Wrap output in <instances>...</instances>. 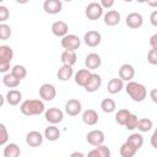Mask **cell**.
I'll return each instance as SVG.
<instances>
[{"instance_id": "1", "label": "cell", "mask_w": 157, "mask_h": 157, "mask_svg": "<svg viewBox=\"0 0 157 157\" xmlns=\"http://www.w3.org/2000/svg\"><path fill=\"white\" fill-rule=\"evenodd\" d=\"M20 109L25 115H38L44 112V103L39 99H27L21 104Z\"/></svg>"}, {"instance_id": "2", "label": "cell", "mask_w": 157, "mask_h": 157, "mask_svg": "<svg viewBox=\"0 0 157 157\" xmlns=\"http://www.w3.org/2000/svg\"><path fill=\"white\" fill-rule=\"evenodd\" d=\"M125 90H126V93L135 102H142L146 98V94H147V91H146L145 86L139 83V82H135V81H130L126 85Z\"/></svg>"}, {"instance_id": "3", "label": "cell", "mask_w": 157, "mask_h": 157, "mask_svg": "<svg viewBox=\"0 0 157 157\" xmlns=\"http://www.w3.org/2000/svg\"><path fill=\"white\" fill-rule=\"evenodd\" d=\"M80 44H81V40L75 34H66L61 39V47L65 50H76L80 48Z\"/></svg>"}, {"instance_id": "4", "label": "cell", "mask_w": 157, "mask_h": 157, "mask_svg": "<svg viewBox=\"0 0 157 157\" xmlns=\"http://www.w3.org/2000/svg\"><path fill=\"white\" fill-rule=\"evenodd\" d=\"M85 13H86V17H87L88 20H92V21L98 20V18L102 16V13H103L102 5H99L98 2H91V4H88V6L86 7Z\"/></svg>"}, {"instance_id": "5", "label": "cell", "mask_w": 157, "mask_h": 157, "mask_svg": "<svg viewBox=\"0 0 157 157\" xmlns=\"http://www.w3.org/2000/svg\"><path fill=\"white\" fill-rule=\"evenodd\" d=\"M43 9L49 15H56L63 9L61 0H45L43 4Z\"/></svg>"}, {"instance_id": "6", "label": "cell", "mask_w": 157, "mask_h": 157, "mask_svg": "<svg viewBox=\"0 0 157 157\" xmlns=\"http://www.w3.org/2000/svg\"><path fill=\"white\" fill-rule=\"evenodd\" d=\"M55 94H56V91H55V87L52 83H43L40 86V88H39V96L44 101L54 99Z\"/></svg>"}, {"instance_id": "7", "label": "cell", "mask_w": 157, "mask_h": 157, "mask_svg": "<svg viewBox=\"0 0 157 157\" xmlns=\"http://www.w3.org/2000/svg\"><path fill=\"white\" fill-rule=\"evenodd\" d=\"M86 140L92 146H99L104 142V134L101 130H92L87 134Z\"/></svg>"}, {"instance_id": "8", "label": "cell", "mask_w": 157, "mask_h": 157, "mask_svg": "<svg viewBox=\"0 0 157 157\" xmlns=\"http://www.w3.org/2000/svg\"><path fill=\"white\" fill-rule=\"evenodd\" d=\"M64 114L59 108H49L45 112V119L52 124H58L63 120Z\"/></svg>"}, {"instance_id": "9", "label": "cell", "mask_w": 157, "mask_h": 157, "mask_svg": "<svg viewBox=\"0 0 157 157\" xmlns=\"http://www.w3.org/2000/svg\"><path fill=\"white\" fill-rule=\"evenodd\" d=\"M83 39H85V43L88 47H92L93 48V47H97L101 43L102 37H101V33L97 32V31H88V32L85 33Z\"/></svg>"}, {"instance_id": "10", "label": "cell", "mask_w": 157, "mask_h": 157, "mask_svg": "<svg viewBox=\"0 0 157 157\" xmlns=\"http://www.w3.org/2000/svg\"><path fill=\"white\" fill-rule=\"evenodd\" d=\"M26 142L29 147H38L43 142V136L39 131H29L26 135Z\"/></svg>"}, {"instance_id": "11", "label": "cell", "mask_w": 157, "mask_h": 157, "mask_svg": "<svg viewBox=\"0 0 157 157\" xmlns=\"http://www.w3.org/2000/svg\"><path fill=\"white\" fill-rule=\"evenodd\" d=\"M125 22H126L128 27H130L132 29H136V28L142 26V16L140 13H137V12H131V13H129L126 16Z\"/></svg>"}, {"instance_id": "12", "label": "cell", "mask_w": 157, "mask_h": 157, "mask_svg": "<svg viewBox=\"0 0 157 157\" xmlns=\"http://www.w3.org/2000/svg\"><path fill=\"white\" fill-rule=\"evenodd\" d=\"M81 102L77 99H69L65 104V112L71 117H76L81 112Z\"/></svg>"}, {"instance_id": "13", "label": "cell", "mask_w": 157, "mask_h": 157, "mask_svg": "<svg viewBox=\"0 0 157 157\" xmlns=\"http://www.w3.org/2000/svg\"><path fill=\"white\" fill-rule=\"evenodd\" d=\"M102 60H101V56L97 54V53H90L86 59H85V66L88 69V70H94L97 67H99Z\"/></svg>"}, {"instance_id": "14", "label": "cell", "mask_w": 157, "mask_h": 157, "mask_svg": "<svg viewBox=\"0 0 157 157\" xmlns=\"http://www.w3.org/2000/svg\"><path fill=\"white\" fill-rule=\"evenodd\" d=\"M67 31H69L67 23L64 22V21H55L52 25V32L56 37H64V36H66L67 34Z\"/></svg>"}, {"instance_id": "15", "label": "cell", "mask_w": 157, "mask_h": 157, "mask_svg": "<svg viewBox=\"0 0 157 157\" xmlns=\"http://www.w3.org/2000/svg\"><path fill=\"white\" fill-rule=\"evenodd\" d=\"M135 75V70L130 64H124L119 69V77L123 81H130Z\"/></svg>"}, {"instance_id": "16", "label": "cell", "mask_w": 157, "mask_h": 157, "mask_svg": "<svg viewBox=\"0 0 157 157\" xmlns=\"http://www.w3.org/2000/svg\"><path fill=\"white\" fill-rule=\"evenodd\" d=\"M101 83H102L101 76L98 74H92L91 77H90V80H88V82L86 83L85 88H86L87 92H94V91H97L99 88Z\"/></svg>"}, {"instance_id": "17", "label": "cell", "mask_w": 157, "mask_h": 157, "mask_svg": "<svg viewBox=\"0 0 157 157\" xmlns=\"http://www.w3.org/2000/svg\"><path fill=\"white\" fill-rule=\"evenodd\" d=\"M91 72L88 69H82V70H78L76 74H75V82L78 85V86H86V83L88 82L90 77H91Z\"/></svg>"}, {"instance_id": "18", "label": "cell", "mask_w": 157, "mask_h": 157, "mask_svg": "<svg viewBox=\"0 0 157 157\" xmlns=\"http://www.w3.org/2000/svg\"><path fill=\"white\" fill-rule=\"evenodd\" d=\"M82 120L87 125H94L98 121V114L94 109H87L82 114Z\"/></svg>"}, {"instance_id": "19", "label": "cell", "mask_w": 157, "mask_h": 157, "mask_svg": "<svg viewBox=\"0 0 157 157\" xmlns=\"http://www.w3.org/2000/svg\"><path fill=\"white\" fill-rule=\"evenodd\" d=\"M120 21V15L115 10H110L104 15V23L108 26H115Z\"/></svg>"}, {"instance_id": "20", "label": "cell", "mask_w": 157, "mask_h": 157, "mask_svg": "<svg viewBox=\"0 0 157 157\" xmlns=\"http://www.w3.org/2000/svg\"><path fill=\"white\" fill-rule=\"evenodd\" d=\"M109 156H110V151L104 145L96 146V148L88 152V157H109Z\"/></svg>"}, {"instance_id": "21", "label": "cell", "mask_w": 157, "mask_h": 157, "mask_svg": "<svg viewBox=\"0 0 157 157\" xmlns=\"http://www.w3.org/2000/svg\"><path fill=\"white\" fill-rule=\"evenodd\" d=\"M72 74H74V71H72V66H71V65H65V64H63V66L58 70L56 76H58L59 80H61V81H66V80H69V78L72 76Z\"/></svg>"}, {"instance_id": "22", "label": "cell", "mask_w": 157, "mask_h": 157, "mask_svg": "<svg viewBox=\"0 0 157 157\" xmlns=\"http://www.w3.org/2000/svg\"><path fill=\"white\" fill-rule=\"evenodd\" d=\"M121 88H123V80L120 77L119 78H112L107 85V90L112 94H115V93L120 92Z\"/></svg>"}, {"instance_id": "23", "label": "cell", "mask_w": 157, "mask_h": 157, "mask_svg": "<svg viewBox=\"0 0 157 157\" xmlns=\"http://www.w3.org/2000/svg\"><path fill=\"white\" fill-rule=\"evenodd\" d=\"M13 56V50L12 48L7 45H1L0 47V63H10Z\"/></svg>"}, {"instance_id": "24", "label": "cell", "mask_w": 157, "mask_h": 157, "mask_svg": "<svg viewBox=\"0 0 157 157\" xmlns=\"http://www.w3.org/2000/svg\"><path fill=\"white\" fill-rule=\"evenodd\" d=\"M76 53L75 50H64L61 53V63L65 64V65H74L76 63Z\"/></svg>"}, {"instance_id": "25", "label": "cell", "mask_w": 157, "mask_h": 157, "mask_svg": "<svg viewBox=\"0 0 157 157\" xmlns=\"http://www.w3.org/2000/svg\"><path fill=\"white\" fill-rule=\"evenodd\" d=\"M21 98H22V93L20 91H17V90H10L7 92V94H6V99H7L9 104H11V105L18 104Z\"/></svg>"}, {"instance_id": "26", "label": "cell", "mask_w": 157, "mask_h": 157, "mask_svg": "<svg viewBox=\"0 0 157 157\" xmlns=\"http://www.w3.org/2000/svg\"><path fill=\"white\" fill-rule=\"evenodd\" d=\"M44 136L49 140V141H56L59 137H60V131L56 126L54 125H50L48 128H45L44 130Z\"/></svg>"}, {"instance_id": "27", "label": "cell", "mask_w": 157, "mask_h": 157, "mask_svg": "<svg viewBox=\"0 0 157 157\" xmlns=\"http://www.w3.org/2000/svg\"><path fill=\"white\" fill-rule=\"evenodd\" d=\"M126 142L130 144L135 150H139V148L142 146V144H144V137H142L140 134H131V135L128 137Z\"/></svg>"}, {"instance_id": "28", "label": "cell", "mask_w": 157, "mask_h": 157, "mask_svg": "<svg viewBox=\"0 0 157 157\" xmlns=\"http://www.w3.org/2000/svg\"><path fill=\"white\" fill-rule=\"evenodd\" d=\"M20 78H17L12 72L11 74H7L2 77V82L6 87H10V88H13V87H17L18 83H20Z\"/></svg>"}, {"instance_id": "29", "label": "cell", "mask_w": 157, "mask_h": 157, "mask_svg": "<svg viewBox=\"0 0 157 157\" xmlns=\"http://www.w3.org/2000/svg\"><path fill=\"white\" fill-rule=\"evenodd\" d=\"M20 153H21L20 147L16 144H9L4 150V156L5 157H18Z\"/></svg>"}, {"instance_id": "30", "label": "cell", "mask_w": 157, "mask_h": 157, "mask_svg": "<svg viewBox=\"0 0 157 157\" xmlns=\"http://www.w3.org/2000/svg\"><path fill=\"white\" fill-rule=\"evenodd\" d=\"M130 112L128 109H119L115 114V121L119 124V125H125L128 118L130 117Z\"/></svg>"}, {"instance_id": "31", "label": "cell", "mask_w": 157, "mask_h": 157, "mask_svg": "<svg viewBox=\"0 0 157 157\" xmlns=\"http://www.w3.org/2000/svg\"><path fill=\"white\" fill-rule=\"evenodd\" d=\"M101 108L104 113H113L115 110V102L112 98H104L101 103Z\"/></svg>"}, {"instance_id": "32", "label": "cell", "mask_w": 157, "mask_h": 157, "mask_svg": "<svg viewBox=\"0 0 157 157\" xmlns=\"http://www.w3.org/2000/svg\"><path fill=\"white\" fill-rule=\"evenodd\" d=\"M136 151L137 150H135L130 144H128L126 141L121 145V147H120V155L123 156V157H132L135 153H136Z\"/></svg>"}, {"instance_id": "33", "label": "cell", "mask_w": 157, "mask_h": 157, "mask_svg": "<svg viewBox=\"0 0 157 157\" xmlns=\"http://www.w3.org/2000/svg\"><path fill=\"white\" fill-rule=\"evenodd\" d=\"M151 128H152V121H151L150 119H147V118L139 119V121H137V129H139L140 131L146 132V131L151 130Z\"/></svg>"}, {"instance_id": "34", "label": "cell", "mask_w": 157, "mask_h": 157, "mask_svg": "<svg viewBox=\"0 0 157 157\" xmlns=\"http://www.w3.org/2000/svg\"><path fill=\"white\" fill-rule=\"evenodd\" d=\"M17 78H20V80H22V78H25L26 77V75H27V70H26V67L23 66V65H15L13 67H12V71H11Z\"/></svg>"}, {"instance_id": "35", "label": "cell", "mask_w": 157, "mask_h": 157, "mask_svg": "<svg viewBox=\"0 0 157 157\" xmlns=\"http://www.w3.org/2000/svg\"><path fill=\"white\" fill-rule=\"evenodd\" d=\"M137 121H139L137 117H136L135 114H130V117L128 118V120H126V123H125L124 126H125L128 130H134V129L137 128Z\"/></svg>"}, {"instance_id": "36", "label": "cell", "mask_w": 157, "mask_h": 157, "mask_svg": "<svg viewBox=\"0 0 157 157\" xmlns=\"http://www.w3.org/2000/svg\"><path fill=\"white\" fill-rule=\"evenodd\" d=\"M10 36H11V28H10V26H7L5 23L0 25V39L1 40H6V39L10 38Z\"/></svg>"}, {"instance_id": "37", "label": "cell", "mask_w": 157, "mask_h": 157, "mask_svg": "<svg viewBox=\"0 0 157 157\" xmlns=\"http://www.w3.org/2000/svg\"><path fill=\"white\" fill-rule=\"evenodd\" d=\"M147 61L152 65H157V48L150 49V52L147 53Z\"/></svg>"}, {"instance_id": "38", "label": "cell", "mask_w": 157, "mask_h": 157, "mask_svg": "<svg viewBox=\"0 0 157 157\" xmlns=\"http://www.w3.org/2000/svg\"><path fill=\"white\" fill-rule=\"evenodd\" d=\"M7 139H9V134H7V130H6L5 125L0 124V145H5Z\"/></svg>"}, {"instance_id": "39", "label": "cell", "mask_w": 157, "mask_h": 157, "mask_svg": "<svg viewBox=\"0 0 157 157\" xmlns=\"http://www.w3.org/2000/svg\"><path fill=\"white\" fill-rule=\"evenodd\" d=\"M9 16H10L9 10H7L5 6L1 5V6H0V21H6Z\"/></svg>"}, {"instance_id": "40", "label": "cell", "mask_w": 157, "mask_h": 157, "mask_svg": "<svg viewBox=\"0 0 157 157\" xmlns=\"http://www.w3.org/2000/svg\"><path fill=\"white\" fill-rule=\"evenodd\" d=\"M150 22L152 26H156L157 27V10L153 11L151 15H150Z\"/></svg>"}, {"instance_id": "41", "label": "cell", "mask_w": 157, "mask_h": 157, "mask_svg": "<svg viewBox=\"0 0 157 157\" xmlns=\"http://www.w3.org/2000/svg\"><path fill=\"white\" fill-rule=\"evenodd\" d=\"M113 4H114V0H101V5H102L103 7H105V9L112 7Z\"/></svg>"}, {"instance_id": "42", "label": "cell", "mask_w": 157, "mask_h": 157, "mask_svg": "<svg viewBox=\"0 0 157 157\" xmlns=\"http://www.w3.org/2000/svg\"><path fill=\"white\" fill-rule=\"evenodd\" d=\"M151 145H152V147L157 148V129L153 131V134L151 136Z\"/></svg>"}, {"instance_id": "43", "label": "cell", "mask_w": 157, "mask_h": 157, "mask_svg": "<svg viewBox=\"0 0 157 157\" xmlns=\"http://www.w3.org/2000/svg\"><path fill=\"white\" fill-rule=\"evenodd\" d=\"M10 69V63H0V72H6Z\"/></svg>"}, {"instance_id": "44", "label": "cell", "mask_w": 157, "mask_h": 157, "mask_svg": "<svg viewBox=\"0 0 157 157\" xmlns=\"http://www.w3.org/2000/svg\"><path fill=\"white\" fill-rule=\"evenodd\" d=\"M150 44H151V47L157 48V33H155V34L150 38Z\"/></svg>"}, {"instance_id": "45", "label": "cell", "mask_w": 157, "mask_h": 157, "mask_svg": "<svg viewBox=\"0 0 157 157\" xmlns=\"http://www.w3.org/2000/svg\"><path fill=\"white\" fill-rule=\"evenodd\" d=\"M150 97H151V99H152L155 103H157V88L151 90V92H150Z\"/></svg>"}, {"instance_id": "46", "label": "cell", "mask_w": 157, "mask_h": 157, "mask_svg": "<svg viewBox=\"0 0 157 157\" xmlns=\"http://www.w3.org/2000/svg\"><path fill=\"white\" fill-rule=\"evenodd\" d=\"M147 4L151 7H157V0H147Z\"/></svg>"}, {"instance_id": "47", "label": "cell", "mask_w": 157, "mask_h": 157, "mask_svg": "<svg viewBox=\"0 0 157 157\" xmlns=\"http://www.w3.org/2000/svg\"><path fill=\"white\" fill-rule=\"evenodd\" d=\"M71 157H83V153H81V152H74V153H71Z\"/></svg>"}, {"instance_id": "48", "label": "cell", "mask_w": 157, "mask_h": 157, "mask_svg": "<svg viewBox=\"0 0 157 157\" xmlns=\"http://www.w3.org/2000/svg\"><path fill=\"white\" fill-rule=\"evenodd\" d=\"M18 4H26V2H28V0H16Z\"/></svg>"}, {"instance_id": "49", "label": "cell", "mask_w": 157, "mask_h": 157, "mask_svg": "<svg viewBox=\"0 0 157 157\" xmlns=\"http://www.w3.org/2000/svg\"><path fill=\"white\" fill-rule=\"evenodd\" d=\"M2 104H4V97L0 96V105H2Z\"/></svg>"}, {"instance_id": "50", "label": "cell", "mask_w": 157, "mask_h": 157, "mask_svg": "<svg viewBox=\"0 0 157 157\" xmlns=\"http://www.w3.org/2000/svg\"><path fill=\"white\" fill-rule=\"evenodd\" d=\"M137 2H147V0H136Z\"/></svg>"}, {"instance_id": "51", "label": "cell", "mask_w": 157, "mask_h": 157, "mask_svg": "<svg viewBox=\"0 0 157 157\" xmlns=\"http://www.w3.org/2000/svg\"><path fill=\"white\" fill-rule=\"evenodd\" d=\"M124 1H128V2H130V1H132V0H124Z\"/></svg>"}, {"instance_id": "52", "label": "cell", "mask_w": 157, "mask_h": 157, "mask_svg": "<svg viewBox=\"0 0 157 157\" xmlns=\"http://www.w3.org/2000/svg\"><path fill=\"white\" fill-rule=\"evenodd\" d=\"M64 1H72V0H64Z\"/></svg>"}, {"instance_id": "53", "label": "cell", "mask_w": 157, "mask_h": 157, "mask_svg": "<svg viewBox=\"0 0 157 157\" xmlns=\"http://www.w3.org/2000/svg\"><path fill=\"white\" fill-rule=\"evenodd\" d=\"M0 1H2V0H0Z\"/></svg>"}]
</instances>
